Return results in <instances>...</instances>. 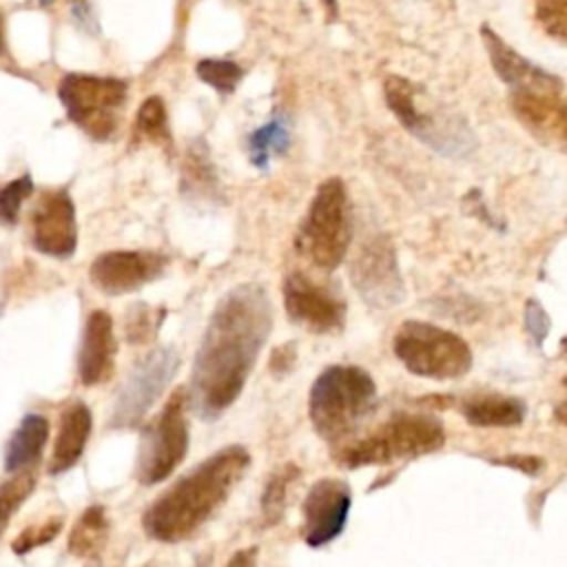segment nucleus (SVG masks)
I'll return each instance as SVG.
<instances>
[{"instance_id": "obj_24", "label": "nucleus", "mask_w": 567, "mask_h": 567, "mask_svg": "<svg viewBox=\"0 0 567 567\" xmlns=\"http://www.w3.org/2000/svg\"><path fill=\"white\" fill-rule=\"evenodd\" d=\"M164 317H166L164 308H151L146 303H137V306L128 308L126 319H124L126 341L135 343V346L148 343L151 339H155Z\"/></svg>"}, {"instance_id": "obj_27", "label": "nucleus", "mask_w": 567, "mask_h": 567, "mask_svg": "<svg viewBox=\"0 0 567 567\" xmlns=\"http://www.w3.org/2000/svg\"><path fill=\"white\" fill-rule=\"evenodd\" d=\"M297 476V467L295 465H286L279 472H275L264 489L261 496V516L266 520V525H275L286 509V494H288V485L290 481Z\"/></svg>"}, {"instance_id": "obj_39", "label": "nucleus", "mask_w": 567, "mask_h": 567, "mask_svg": "<svg viewBox=\"0 0 567 567\" xmlns=\"http://www.w3.org/2000/svg\"><path fill=\"white\" fill-rule=\"evenodd\" d=\"M53 0H40V4H51Z\"/></svg>"}, {"instance_id": "obj_2", "label": "nucleus", "mask_w": 567, "mask_h": 567, "mask_svg": "<svg viewBox=\"0 0 567 567\" xmlns=\"http://www.w3.org/2000/svg\"><path fill=\"white\" fill-rule=\"evenodd\" d=\"M248 465L246 447L217 450L148 505L142 516L146 536L159 543H179L190 536L226 501Z\"/></svg>"}, {"instance_id": "obj_23", "label": "nucleus", "mask_w": 567, "mask_h": 567, "mask_svg": "<svg viewBox=\"0 0 567 567\" xmlns=\"http://www.w3.org/2000/svg\"><path fill=\"white\" fill-rule=\"evenodd\" d=\"M290 146V133L284 120L275 117L259 126L257 131L250 133L248 137V151H250V162L257 168H266L270 155H281Z\"/></svg>"}, {"instance_id": "obj_10", "label": "nucleus", "mask_w": 567, "mask_h": 567, "mask_svg": "<svg viewBox=\"0 0 567 567\" xmlns=\"http://www.w3.org/2000/svg\"><path fill=\"white\" fill-rule=\"evenodd\" d=\"M563 82L509 89L507 104L518 124L543 146L567 153V100Z\"/></svg>"}, {"instance_id": "obj_18", "label": "nucleus", "mask_w": 567, "mask_h": 567, "mask_svg": "<svg viewBox=\"0 0 567 567\" xmlns=\"http://www.w3.org/2000/svg\"><path fill=\"white\" fill-rule=\"evenodd\" d=\"M478 35L483 40V47L487 51L489 64L494 69V73L498 75V80L503 84H507L509 89H518V86H532V84H554V82H563L558 75H554L551 71L534 64L532 60H527L525 55H520L514 47H509L489 24H481Z\"/></svg>"}, {"instance_id": "obj_4", "label": "nucleus", "mask_w": 567, "mask_h": 567, "mask_svg": "<svg viewBox=\"0 0 567 567\" xmlns=\"http://www.w3.org/2000/svg\"><path fill=\"white\" fill-rule=\"evenodd\" d=\"M419 86L403 75H388L383 82V97L399 124L419 142L445 157H465L476 148V137L467 122L456 113L423 111L416 104Z\"/></svg>"}, {"instance_id": "obj_30", "label": "nucleus", "mask_w": 567, "mask_h": 567, "mask_svg": "<svg viewBox=\"0 0 567 567\" xmlns=\"http://www.w3.org/2000/svg\"><path fill=\"white\" fill-rule=\"evenodd\" d=\"M33 182L29 175H22L0 188V224L11 226L20 217L22 202L31 195Z\"/></svg>"}, {"instance_id": "obj_19", "label": "nucleus", "mask_w": 567, "mask_h": 567, "mask_svg": "<svg viewBox=\"0 0 567 567\" xmlns=\"http://www.w3.org/2000/svg\"><path fill=\"white\" fill-rule=\"evenodd\" d=\"M91 425H93V416L84 403H71L62 412L60 425H58V436L53 443L51 461H49L51 474L66 472L69 467H73L80 461L84 445L91 436Z\"/></svg>"}, {"instance_id": "obj_11", "label": "nucleus", "mask_w": 567, "mask_h": 567, "mask_svg": "<svg viewBox=\"0 0 567 567\" xmlns=\"http://www.w3.org/2000/svg\"><path fill=\"white\" fill-rule=\"evenodd\" d=\"M179 368V354L173 348H153L128 372L111 416L113 427H128L144 419L155 399Z\"/></svg>"}, {"instance_id": "obj_38", "label": "nucleus", "mask_w": 567, "mask_h": 567, "mask_svg": "<svg viewBox=\"0 0 567 567\" xmlns=\"http://www.w3.org/2000/svg\"><path fill=\"white\" fill-rule=\"evenodd\" d=\"M563 352L567 354V339H563Z\"/></svg>"}, {"instance_id": "obj_22", "label": "nucleus", "mask_w": 567, "mask_h": 567, "mask_svg": "<svg viewBox=\"0 0 567 567\" xmlns=\"http://www.w3.org/2000/svg\"><path fill=\"white\" fill-rule=\"evenodd\" d=\"M109 538V518L102 505H91L75 520L69 536V551L78 558H89L100 554Z\"/></svg>"}, {"instance_id": "obj_9", "label": "nucleus", "mask_w": 567, "mask_h": 567, "mask_svg": "<svg viewBox=\"0 0 567 567\" xmlns=\"http://www.w3.org/2000/svg\"><path fill=\"white\" fill-rule=\"evenodd\" d=\"M186 390L177 388L157 419L146 430L140 456H137V478L144 485L164 481L186 456L188 450V419H186Z\"/></svg>"}, {"instance_id": "obj_12", "label": "nucleus", "mask_w": 567, "mask_h": 567, "mask_svg": "<svg viewBox=\"0 0 567 567\" xmlns=\"http://www.w3.org/2000/svg\"><path fill=\"white\" fill-rule=\"evenodd\" d=\"M350 277L359 295L374 308L394 306L405 295L392 241L383 235L368 239L359 248Z\"/></svg>"}, {"instance_id": "obj_29", "label": "nucleus", "mask_w": 567, "mask_h": 567, "mask_svg": "<svg viewBox=\"0 0 567 567\" xmlns=\"http://www.w3.org/2000/svg\"><path fill=\"white\" fill-rule=\"evenodd\" d=\"M534 16L551 40L567 47V0H536Z\"/></svg>"}, {"instance_id": "obj_3", "label": "nucleus", "mask_w": 567, "mask_h": 567, "mask_svg": "<svg viewBox=\"0 0 567 567\" xmlns=\"http://www.w3.org/2000/svg\"><path fill=\"white\" fill-rule=\"evenodd\" d=\"M374 381L359 365H330L312 383L308 414L326 441L348 436L372 410Z\"/></svg>"}, {"instance_id": "obj_13", "label": "nucleus", "mask_w": 567, "mask_h": 567, "mask_svg": "<svg viewBox=\"0 0 567 567\" xmlns=\"http://www.w3.org/2000/svg\"><path fill=\"white\" fill-rule=\"evenodd\" d=\"M284 306L290 321L317 334L339 330L346 319V303L303 272H290L286 277Z\"/></svg>"}, {"instance_id": "obj_35", "label": "nucleus", "mask_w": 567, "mask_h": 567, "mask_svg": "<svg viewBox=\"0 0 567 567\" xmlns=\"http://www.w3.org/2000/svg\"><path fill=\"white\" fill-rule=\"evenodd\" d=\"M323 7H326V16H328V20H334V18H337V13H339V9H337V0H323Z\"/></svg>"}, {"instance_id": "obj_15", "label": "nucleus", "mask_w": 567, "mask_h": 567, "mask_svg": "<svg viewBox=\"0 0 567 567\" xmlns=\"http://www.w3.org/2000/svg\"><path fill=\"white\" fill-rule=\"evenodd\" d=\"M31 244L35 250L66 259L78 246L75 206L66 190L44 193L31 213Z\"/></svg>"}, {"instance_id": "obj_26", "label": "nucleus", "mask_w": 567, "mask_h": 567, "mask_svg": "<svg viewBox=\"0 0 567 567\" xmlns=\"http://www.w3.org/2000/svg\"><path fill=\"white\" fill-rule=\"evenodd\" d=\"M135 128L142 137H146L153 144H171V133H168V120H166V109L164 102L153 95L146 97L137 111V122Z\"/></svg>"}, {"instance_id": "obj_14", "label": "nucleus", "mask_w": 567, "mask_h": 567, "mask_svg": "<svg viewBox=\"0 0 567 567\" xmlns=\"http://www.w3.org/2000/svg\"><path fill=\"white\" fill-rule=\"evenodd\" d=\"M166 264L164 255L151 250H111L93 259L89 279L104 295H126L162 277Z\"/></svg>"}, {"instance_id": "obj_17", "label": "nucleus", "mask_w": 567, "mask_h": 567, "mask_svg": "<svg viewBox=\"0 0 567 567\" xmlns=\"http://www.w3.org/2000/svg\"><path fill=\"white\" fill-rule=\"evenodd\" d=\"M117 354L113 319L104 310H93L84 323L78 352V374L84 385H97L111 379Z\"/></svg>"}, {"instance_id": "obj_1", "label": "nucleus", "mask_w": 567, "mask_h": 567, "mask_svg": "<svg viewBox=\"0 0 567 567\" xmlns=\"http://www.w3.org/2000/svg\"><path fill=\"white\" fill-rule=\"evenodd\" d=\"M272 326L266 290L241 284L215 306L193 365V403L215 419L241 394Z\"/></svg>"}, {"instance_id": "obj_32", "label": "nucleus", "mask_w": 567, "mask_h": 567, "mask_svg": "<svg viewBox=\"0 0 567 567\" xmlns=\"http://www.w3.org/2000/svg\"><path fill=\"white\" fill-rule=\"evenodd\" d=\"M527 326L532 337H536V341H540L549 328V319L543 312V308L538 303H527Z\"/></svg>"}, {"instance_id": "obj_33", "label": "nucleus", "mask_w": 567, "mask_h": 567, "mask_svg": "<svg viewBox=\"0 0 567 567\" xmlns=\"http://www.w3.org/2000/svg\"><path fill=\"white\" fill-rule=\"evenodd\" d=\"M226 567H257V549L255 547H246V549L235 551Z\"/></svg>"}, {"instance_id": "obj_28", "label": "nucleus", "mask_w": 567, "mask_h": 567, "mask_svg": "<svg viewBox=\"0 0 567 567\" xmlns=\"http://www.w3.org/2000/svg\"><path fill=\"white\" fill-rule=\"evenodd\" d=\"M197 78L219 93H233L241 80V66L230 60H202L195 66Z\"/></svg>"}, {"instance_id": "obj_5", "label": "nucleus", "mask_w": 567, "mask_h": 567, "mask_svg": "<svg viewBox=\"0 0 567 567\" xmlns=\"http://www.w3.org/2000/svg\"><path fill=\"white\" fill-rule=\"evenodd\" d=\"M445 443V427L427 414H396L365 439L348 445L339 454V463L348 467L383 465L399 458L430 454Z\"/></svg>"}, {"instance_id": "obj_37", "label": "nucleus", "mask_w": 567, "mask_h": 567, "mask_svg": "<svg viewBox=\"0 0 567 567\" xmlns=\"http://www.w3.org/2000/svg\"><path fill=\"white\" fill-rule=\"evenodd\" d=\"M2 47H4V31H2V16H0V53H2Z\"/></svg>"}, {"instance_id": "obj_34", "label": "nucleus", "mask_w": 567, "mask_h": 567, "mask_svg": "<svg viewBox=\"0 0 567 567\" xmlns=\"http://www.w3.org/2000/svg\"><path fill=\"white\" fill-rule=\"evenodd\" d=\"M505 463H509V465H516V467H520L523 472H527V474H532V472H536V467H540V463L536 461V458H532V456H516V458H505Z\"/></svg>"}, {"instance_id": "obj_25", "label": "nucleus", "mask_w": 567, "mask_h": 567, "mask_svg": "<svg viewBox=\"0 0 567 567\" xmlns=\"http://www.w3.org/2000/svg\"><path fill=\"white\" fill-rule=\"evenodd\" d=\"M35 487V474L29 470L16 472L13 478L0 483V534L7 529L13 514L31 496Z\"/></svg>"}, {"instance_id": "obj_21", "label": "nucleus", "mask_w": 567, "mask_h": 567, "mask_svg": "<svg viewBox=\"0 0 567 567\" xmlns=\"http://www.w3.org/2000/svg\"><path fill=\"white\" fill-rule=\"evenodd\" d=\"M463 416L478 427H514L525 419V403L505 394H481L463 403Z\"/></svg>"}, {"instance_id": "obj_36", "label": "nucleus", "mask_w": 567, "mask_h": 567, "mask_svg": "<svg viewBox=\"0 0 567 567\" xmlns=\"http://www.w3.org/2000/svg\"><path fill=\"white\" fill-rule=\"evenodd\" d=\"M554 416H556V421H560L563 425H567V401H565V403H560V405L556 408Z\"/></svg>"}, {"instance_id": "obj_6", "label": "nucleus", "mask_w": 567, "mask_h": 567, "mask_svg": "<svg viewBox=\"0 0 567 567\" xmlns=\"http://www.w3.org/2000/svg\"><path fill=\"white\" fill-rule=\"evenodd\" d=\"M401 363L425 379H456L472 368V350L458 334L425 321H405L392 341Z\"/></svg>"}, {"instance_id": "obj_7", "label": "nucleus", "mask_w": 567, "mask_h": 567, "mask_svg": "<svg viewBox=\"0 0 567 567\" xmlns=\"http://www.w3.org/2000/svg\"><path fill=\"white\" fill-rule=\"evenodd\" d=\"M350 244L348 193L339 177L319 184L299 233V246L323 270L337 268Z\"/></svg>"}, {"instance_id": "obj_8", "label": "nucleus", "mask_w": 567, "mask_h": 567, "mask_svg": "<svg viewBox=\"0 0 567 567\" xmlns=\"http://www.w3.org/2000/svg\"><path fill=\"white\" fill-rule=\"evenodd\" d=\"M66 115L93 140H109L126 100V84L117 78L66 73L58 84Z\"/></svg>"}, {"instance_id": "obj_16", "label": "nucleus", "mask_w": 567, "mask_h": 567, "mask_svg": "<svg viewBox=\"0 0 567 567\" xmlns=\"http://www.w3.org/2000/svg\"><path fill=\"white\" fill-rule=\"evenodd\" d=\"M350 514V489L339 478L317 481L303 501V540L321 547L334 540Z\"/></svg>"}, {"instance_id": "obj_31", "label": "nucleus", "mask_w": 567, "mask_h": 567, "mask_svg": "<svg viewBox=\"0 0 567 567\" xmlns=\"http://www.w3.org/2000/svg\"><path fill=\"white\" fill-rule=\"evenodd\" d=\"M60 527H62V516H51V518H47V520H40V523H35V525L27 527V529L13 540V551H16L18 556H22V554H27V551H31V549H35V547H40V545L51 543V540L58 536Z\"/></svg>"}, {"instance_id": "obj_20", "label": "nucleus", "mask_w": 567, "mask_h": 567, "mask_svg": "<svg viewBox=\"0 0 567 567\" xmlns=\"http://www.w3.org/2000/svg\"><path fill=\"white\" fill-rule=\"evenodd\" d=\"M47 439H49L47 419L40 414H27L7 443L4 470L7 472L29 470L42 456V447Z\"/></svg>"}]
</instances>
